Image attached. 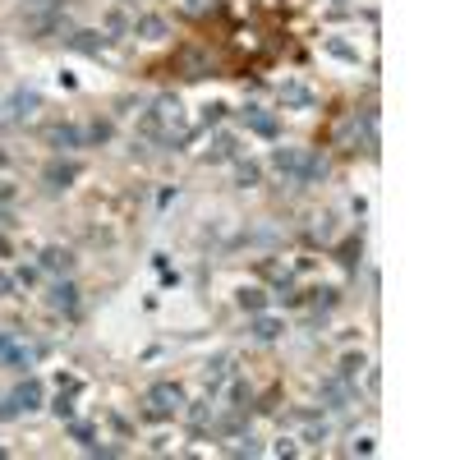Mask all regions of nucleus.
Returning a JSON list of instances; mask_svg holds the SVG:
<instances>
[{
	"label": "nucleus",
	"mask_w": 460,
	"mask_h": 460,
	"mask_svg": "<svg viewBox=\"0 0 460 460\" xmlns=\"http://www.w3.org/2000/svg\"><path fill=\"white\" fill-rule=\"evenodd\" d=\"M180 405H184V391H180V387H170V382L152 387V396H148V414H157V419H166V414H175Z\"/></svg>",
	"instance_id": "nucleus-1"
},
{
	"label": "nucleus",
	"mask_w": 460,
	"mask_h": 460,
	"mask_svg": "<svg viewBox=\"0 0 460 460\" xmlns=\"http://www.w3.org/2000/svg\"><path fill=\"white\" fill-rule=\"evenodd\" d=\"M272 166L281 170V175H290V180H299V166H304V152H299V148H276V152H272Z\"/></svg>",
	"instance_id": "nucleus-2"
},
{
	"label": "nucleus",
	"mask_w": 460,
	"mask_h": 460,
	"mask_svg": "<svg viewBox=\"0 0 460 460\" xmlns=\"http://www.w3.org/2000/svg\"><path fill=\"white\" fill-rule=\"evenodd\" d=\"M295 428L304 433V442H322L327 437V419L322 414H295Z\"/></svg>",
	"instance_id": "nucleus-3"
},
{
	"label": "nucleus",
	"mask_w": 460,
	"mask_h": 460,
	"mask_svg": "<svg viewBox=\"0 0 460 460\" xmlns=\"http://www.w3.org/2000/svg\"><path fill=\"white\" fill-rule=\"evenodd\" d=\"M327 175V161H322L318 152H304V166H299V180L295 184H313V180H322Z\"/></svg>",
	"instance_id": "nucleus-4"
},
{
	"label": "nucleus",
	"mask_w": 460,
	"mask_h": 460,
	"mask_svg": "<svg viewBox=\"0 0 460 460\" xmlns=\"http://www.w3.org/2000/svg\"><path fill=\"white\" fill-rule=\"evenodd\" d=\"M322 400H327V410H345V405H350V387L345 382H327L322 387Z\"/></svg>",
	"instance_id": "nucleus-5"
},
{
	"label": "nucleus",
	"mask_w": 460,
	"mask_h": 460,
	"mask_svg": "<svg viewBox=\"0 0 460 460\" xmlns=\"http://www.w3.org/2000/svg\"><path fill=\"white\" fill-rule=\"evenodd\" d=\"M244 120H249V129H258V134H267V138L276 134V120L267 115V111H258V106H249V111H244Z\"/></svg>",
	"instance_id": "nucleus-6"
},
{
	"label": "nucleus",
	"mask_w": 460,
	"mask_h": 460,
	"mask_svg": "<svg viewBox=\"0 0 460 460\" xmlns=\"http://www.w3.org/2000/svg\"><path fill=\"white\" fill-rule=\"evenodd\" d=\"M281 102H290V106H308L313 97H308L304 83H281Z\"/></svg>",
	"instance_id": "nucleus-7"
},
{
	"label": "nucleus",
	"mask_w": 460,
	"mask_h": 460,
	"mask_svg": "<svg viewBox=\"0 0 460 460\" xmlns=\"http://www.w3.org/2000/svg\"><path fill=\"white\" fill-rule=\"evenodd\" d=\"M276 332H281V322H276V318H258V322H253V336H258V341H272Z\"/></svg>",
	"instance_id": "nucleus-8"
},
{
	"label": "nucleus",
	"mask_w": 460,
	"mask_h": 460,
	"mask_svg": "<svg viewBox=\"0 0 460 460\" xmlns=\"http://www.w3.org/2000/svg\"><path fill=\"white\" fill-rule=\"evenodd\" d=\"M240 304H244L249 313H258V308L267 304V299H262V290H240Z\"/></svg>",
	"instance_id": "nucleus-9"
},
{
	"label": "nucleus",
	"mask_w": 460,
	"mask_h": 460,
	"mask_svg": "<svg viewBox=\"0 0 460 460\" xmlns=\"http://www.w3.org/2000/svg\"><path fill=\"white\" fill-rule=\"evenodd\" d=\"M138 32H148V37H161V32H166V28H161L157 19H143V23H138Z\"/></svg>",
	"instance_id": "nucleus-10"
},
{
	"label": "nucleus",
	"mask_w": 460,
	"mask_h": 460,
	"mask_svg": "<svg viewBox=\"0 0 460 460\" xmlns=\"http://www.w3.org/2000/svg\"><path fill=\"white\" fill-rule=\"evenodd\" d=\"M240 184H258V166H240Z\"/></svg>",
	"instance_id": "nucleus-11"
},
{
	"label": "nucleus",
	"mask_w": 460,
	"mask_h": 460,
	"mask_svg": "<svg viewBox=\"0 0 460 460\" xmlns=\"http://www.w3.org/2000/svg\"><path fill=\"white\" fill-rule=\"evenodd\" d=\"M189 5H194V10H203V5H207V0H189Z\"/></svg>",
	"instance_id": "nucleus-12"
}]
</instances>
